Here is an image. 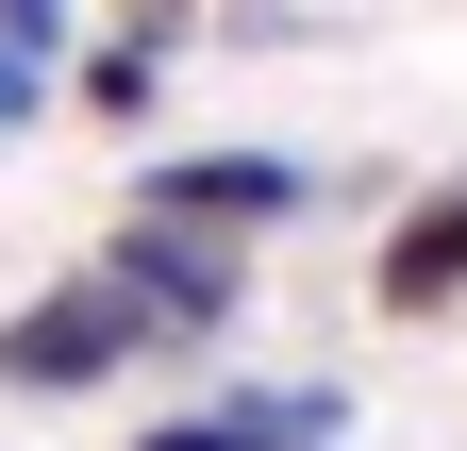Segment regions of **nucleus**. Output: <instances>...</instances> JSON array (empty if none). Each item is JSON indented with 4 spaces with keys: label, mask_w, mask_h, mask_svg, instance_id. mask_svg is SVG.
<instances>
[{
    "label": "nucleus",
    "mask_w": 467,
    "mask_h": 451,
    "mask_svg": "<svg viewBox=\"0 0 467 451\" xmlns=\"http://www.w3.org/2000/svg\"><path fill=\"white\" fill-rule=\"evenodd\" d=\"M100 285L150 318V351H217V334L251 318V251H234V235H167V217H117Z\"/></svg>",
    "instance_id": "nucleus-1"
},
{
    "label": "nucleus",
    "mask_w": 467,
    "mask_h": 451,
    "mask_svg": "<svg viewBox=\"0 0 467 451\" xmlns=\"http://www.w3.org/2000/svg\"><path fill=\"white\" fill-rule=\"evenodd\" d=\"M150 351V318L100 285V267H67V285H34L17 318H0V402H84V384H117Z\"/></svg>",
    "instance_id": "nucleus-2"
},
{
    "label": "nucleus",
    "mask_w": 467,
    "mask_h": 451,
    "mask_svg": "<svg viewBox=\"0 0 467 451\" xmlns=\"http://www.w3.org/2000/svg\"><path fill=\"white\" fill-rule=\"evenodd\" d=\"M317 201V167L301 151H150L134 167V217H167V235H284V217Z\"/></svg>",
    "instance_id": "nucleus-3"
},
{
    "label": "nucleus",
    "mask_w": 467,
    "mask_h": 451,
    "mask_svg": "<svg viewBox=\"0 0 467 451\" xmlns=\"http://www.w3.org/2000/svg\"><path fill=\"white\" fill-rule=\"evenodd\" d=\"M368 301H384V318H451V301H467V184H418V201H400Z\"/></svg>",
    "instance_id": "nucleus-4"
},
{
    "label": "nucleus",
    "mask_w": 467,
    "mask_h": 451,
    "mask_svg": "<svg viewBox=\"0 0 467 451\" xmlns=\"http://www.w3.org/2000/svg\"><path fill=\"white\" fill-rule=\"evenodd\" d=\"M134 451H317V435H284V418H267V384H217V402H184V418H150Z\"/></svg>",
    "instance_id": "nucleus-5"
},
{
    "label": "nucleus",
    "mask_w": 467,
    "mask_h": 451,
    "mask_svg": "<svg viewBox=\"0 0 467 451\" xmlns=\"http://www.w3.org/2000/svg\"><path fill=\"white\" fill-rule=\"evenodd\" d=\"M67 84H84V118H150V100H167V50L100 34V50H67Z\"/></svg>",
    "instance_id": "nucleus-6"
},
{
    "label": "nucleus",
    "mask_w": 467,
    "mask_h": 451,
    "mask_svg": "<svg viewBox=\"0 0 467 451\" xmlns=\"http://www.w3.org/2000/svg\"><path fill=\"white\" fill-rule=\"evenodd\" d=\"M0 50H17V68H67L84 34H67V0H0Z\"/></svg>",
    "instance_id": "nucleus-7"
},
{
    "label": "nucleus",
    "mask_w": 467,
    "mask_h": 451,
    "mask_svg": "<svg viewBox=\"0 0 467 451\" xmlns=\"http://www.w3.org/2000/svg\"><path fill=\"white\" fill-rule=\"evenodd\" d=\"M50 118V68H17V50H0V134H34Z\"/></svg>",
    "instance_id": "nucleus-8"
},
{
    "label": "nucleus",
    "mask_w": 467,
    "mask_h": 451,
    "mask_svg": "<svg viewBox=\"0 0 467 451\" xmlns=\"http://www.w3.org/2000/svg\"><path fill=\"white\" fill-rule=\"evenodd\" d=\"M184 17H201V0H117V34H134V50H167Z\"/></svg>",
    "instance_id": "nucleus-9"
}]
</instances>
